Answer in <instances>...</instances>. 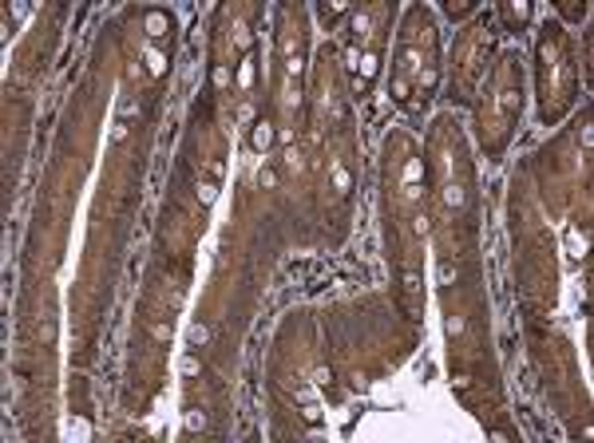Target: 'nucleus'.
<instances>
[{"label": "nucleus", "instance_id": "nucleus-1", "mask_svg": "<svg viewBox=\"0 0 594 443\" xmlns=\"http://www.w3.org/2000/svg\"><path fill=\"white\" fill-rule=\"evenodd\" d=\"M270 143H274V127H270V123H257V127H254V147H257V151H270Z\"/></svg>", "mask_w": 594, "mask_h": 443}, {"label": "nucleus", "instance_id": "nucleus-2", "mask_svg": "<svg viewBox=\"0 0 594 443\" xmlns=\"http://www.w3.org/2000/svg\"><path fill=\"white\" fill-rule=\"evenodd\" d=\"M206 340H210V329H206V325H194V329H190V344H194V348L206 344Z\"/></svg>", "mask_w": 594, "mask_h": 443}, {"label": "nucleus", "instance_id": "nucleus-3", "mask_svg": "<svg viewBox=\"0 0 594 443\" xmlns=\"http://www.w3.org/2000/svg\"><path fill=\"white\" fill-rule=\"evenodd\" d=\"M257 182H261V186H274V182H278V174H274V170H261V174H257Z\"/></svg>", "mask_w": 594, "mask_h": 443}, {"label": "nucleus", "instance_id": "nucleus-4", "mask_svg": "<svg viewBox=\"0 0 594 443\" xmlns=\"http://www.w3.org/2000/svg\"><path fill=\"white\" fill-rule=\"evenodd\" d=\"M182 372H186V376H198V360H182Z\"/></svg>", "mask_w": 594, "mask_h": 443}]
</instances>
